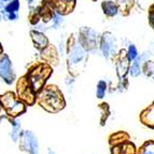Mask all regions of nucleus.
Instances as JSON below:
<instances>
[{"label":"nucleus","mask_w":154,"mask_h":154,"mask_svg":"<svg viewBox=\"0 0 154 154\" xmlns=\"http://www.w3.org/2000/svg\"><path fill=\"white\" fill-rule=\"evenodd\" d=\"M67 70L68 75L73 78L79 77L84 70L88 59V53L78 43L75 35L71 33L66 41Z\"/></svg>","instance_id":"1"},{"label":"nucleus","mask_w":154,"mask_h":154,"mask_svg":"<svg viewBox=\"0 0 154 154\" xmlns=\"http://www.w3.org/2000/svg\"><path fill=\"white\" fill-rule=\"evenodd\" d=\"M36 103L49 113H58L66 107L62 90L55 84H45L37 93Z\"/></svg>","instance_id":"2"},{"label":"nucleus","mask_w":154,"mask_h":154,"mask_svg":"<svg viewBox=\"0 0 154 154\" xmlns=\"http://www.w3.org/2000/svg\"><path fill=\"white\" fill-rule=\"evenodd\" d=\"M53 71H54V67H52L48 63L38 60L29 65L25 75L28 79L35 92L38 93L52 77Z\"/></svg>","instance_id":"3"},{"label":"nucleus","mask_w":154,"mask_h":154,"mask_svg":"<svg viewBox=\"0 0 154 154\" xmlns=\"http://www.w3.org/2000/svg\"><path fill=\"white\" fill-rule=\"evenodd\" d=\"M0 100L2 103L3 110L5 111V114L8 116L20 118L27 111V106L12 91H8L3 93L2 95H0Z\"/></svg>","instance_id":"4"},{"label":"nucleus","mask_w":154,"mask_h":154,"mask_svg":"<svg viewBox=\"0 0 154 154\" xmlns=\"http://www.w3.org/2000/svg\"><path fill=\"white\" fill-rule=\"evenodd\" d=\"M15 94L26 106H33L36 103L37 93L32 88L26 75H22L15 81Z\"/></svg>","instance_id":"5"},{"label":"nucleus","mask_w":154,"mask_h":154,"mask_svg":"<svg viewBox=\"0 0 154 154\" xmlns=\"http://www.w3.org/2000/svg\"><path fill=\"white\" fill-rule=\"evenodd\" d=\"M78 43L82 46L85 51L90 53L97 50L98 44V33L91 27L83 26L79 29V37H78Z\"/></svg>","instance_id":"6"},{"label":"nucleus","mask_w":154,"mask_h":154,"mask_svg":"<svg viewBox=\"0 0 154 154\" xmlns=\"http://www.w3.org/2000/svg\"><path fill=\"white\" fill-rule=\"evenodd\" d=\"M17 141L20 151L27 154H40L38 137L32 131H22Z\"/></svg>","instance_id":"7"},{"label":"nucleus","mask_w":154,"mask_h":154,"mask_svg":"<svg viewBox=\"0 0 154 154\" xmlns=\"http://www.w3.org/2000/svg\"><path fill=\"white\" fill-rule=\"evenodd\" d=\"M0 80L7 85H12L16 81V72L13 68V63L7 53L0 55Z\"/></svg>","instance_id":"8"},{"label":"nucleus","mask_w":154,"mask_h":154,"mask_svg":"<svg viewBox=\"0 0 154 154\" xmlns=\"http://www.w3.org/2000/svg\"><path fill=\"white\" fill-rule=\"evenodd\" d=\"M113 64L116 66V75L119 79H123L126 78L129 72V66H131V62L128 60L127 56H126V50L121 49L116 53L114 56L112 57Z\"/></svg>","instance_id":"9"},{"label":"nucleus","mask_w":154,"mask_h":154,"mask_svg":"<svg viewBox=\"0 0 154 154\" xmlns=\"http://www.w3.org/2000/svg\"><path fill=\"white\" fill-rule=\"evenodd\" d=\"M98 48L101 50L103 55L106 58H112L118 53L116 51V39L113 35L109 31H106L99 38V44Z\"/></svg>","instance_id":"10"},{"label":"nucleus","mask_w":154,"mask_h":154,"mask_svg":"<svg viewBox=\"0 0 154 154\" xmlns=\"http://www.w3.org/2000/svg\"><path fill=\"white\" fill-rule=\"evenodd\" d=\"M55 13L62 16L71 14L75 9L77 0H48Z\"/></svg>","instance_id":"11"},{"label":"nucleus","mask_w":154,"mask_h":154,"mask_svg":"<svg viewBox=\"0 0 154 154\" xmlns=\"http://www.w3.org/2000/svg\"><path fill=\"white\" fill-rule=\"evenodd\" d=\"M39 56L42 62L48 63L52 67H56L59 65V52L56 45L50 42L49 45L39 52Z\"/></svg>","instance_id":"12"},{"label":"nucleus","mask_w":154,"mask_h":154,"mask_svg":"<svg viewBox=\"0 0 154 154\" xmlns=\"http://www.w3.org/2000/svg\"><path fill=\"white\" fill-rule=\"evenodd\" d=\"M35 9L37 10L39 16H40L41 23L43 24L44 26L49 25L55 15V11L52 9L49 1H48V0H41L39 5H35Z\"/></svg>","instance_id":"13"},{"label":"nucleus","mask_w":154,"mask_h":154,"mask_svg":"<svg viewBox=\"0 0 154 154\" xmlns=\"http://www.w3.org/2000/svg\"><path fill=\"white\" fill-rule=\"evenodd\" d=\"M29 37L31 39V42H32L33 48L37 50L38 52L42 51L44 48L49 45L50 40L48 38L45 33L42 30H39L38 28H31L29 30Z\"/></svg>","instance_id":"14"},{"label":"nucleus","mask_w":154,"mask_h":154,"mask_svg":"<svg viewBox=\"0 0 154 154\" xmlns=\"http://www.w3.org/2000/svg\"><path fill=\"white\" fill-rule=\"evenodd\" d=\"M137 146H135L131 139L124 140L122 142H119L116 144H113L110 146L111 154H136Z\"/></svg>","instance_id":"15"},{"label":"nucleus","mask_w":154,"mask_h":154,"mask_svg":"<svg viewBox=\"0 0 154 154\" xmlns=\"http://www.w3.org/2000/svg\"><path fill=\"white\" fill-rule=\"evenodd\" d=\"M139 121L150 129H154V101L140 112Z\"/></svg>","instance_id":"16"},{"label":"nucleus","mask_w":154,"mask_h":154,"mask_svg":"<svg viewBox=\"0 0 154 154\" xmlns=\"http://www.w3.org/2000/svg\"><path fill=\"white\" fill-rule=\"evenodd\" d=\"M8 122L11 125V131H10V133H9V136H10L11 140H12L13 142H17L20 134H21V131H22L21 121L18 120V118H11V116H8Z\"/></svg>","instance_id":"17"},{"label":"nucleus","mask_w":154,"mask_h":154,"mask_svg":"<svg viewBox=\"0 0 154 154\" xmlns=\"http://www.w3.org/2000/svg\"><path fill=\"white\" fill-rule=\"evenodd\" d=\"M100 7H101V10H103V14L107 17H114L119 13V8L118 5H116V3L114 1H111V0H105V1H103Z\"/></svg>","instance_id":"18"},{"label":"nucleus","mask_w":154,"mask_h":154,"mask_svg":"<svg viewBox=\"0 0 154 154\" xmlns=\"http://www.w3.org/2000/svg\"><path fill=\"white\" fill-rule=\"evenodd\" d=\"M128 139H131V135H129L127 131H116V133H112L110 136L108 137L109 146L119 143V142H122V141H124V140H128Z\"/></svg>","instance_id":"19"},{"label":"nucleus","mask_w":154,"mask_h":154,"mask_svg":"<svg viewBox=\"0 0 154 154\" xmlns=\"http://www.w3.org/2000/svg\"><path fill=\"white\" fill-rule=\"evenodd\" d=\"M116 3L119 8V12L123 16H128L135 3V0H116Z\"/></svg>","instance_id":"20"},{"label":"nucleus","mask_w":154,"mask_h":154,"mask_svg":"<svg viewBox=\"0 0 154 154\" xmlns=\"http://www.w3.org/2000/svg\"><path fill=\"white\" fill-rule=\"evenodd\" d=\"M98 110H99L100 113V119H99L100 126H105L106 122L108 121L109 116L111 114L110 106H109L108 103H101L98 105Z\"/></svg>","instance_id":"21"},{"label":"nucleus","mask_w":154,"mask_h":154,"mask_svg":"<svg viewBox=\"0 0 154 154\" xmlns=\"http://www.w3.org/2000/svg\"><path fill=\"white\" fill-rule=\"evenodd\" d=\"M21 8V2L20 0H11L8 3H5L2 8H0L1 15L5 13H18Z\"/></svg>","instance_id":"22"},{"label":"nucleus","mask_w":154,"mask_h":154,"mask_svg":"<svg viewBox=\"0 0 154 154\" xmlns=\"http://www.w3.org/2000/svg\"><path fill=\"white\" fill-rule=\"evenodd\" d=\"M27 21H28L29 25L32 26V27H36L39 24L41 23V20H40V16H39L38 12L35 9V5H30L29 7V12L28 16H27Z\"/></svg>","instance_id":"23"},{"label":"nucleus","mask_w":154,"mask_h":154,"mask_svg":"<svg viewBox=\"0 0 154 154\" xmlns=\"http://www.w3.org/2000/svg\"><path fill=\"white\" fill-rule=\"evenodd\" d=\"M136 154H154V140H146L137 149Z\"/></svg>","instance_id":"24"},{"label":"nucleus","mask_w":154,"mask_h":154,"mask_svg":"<svg viewBox=\"0 0 154 154\" xmlns=\"http://www.w3.org/2000/svg\"><path fill=\"white\" fill-rule=\"evenodd\" d=\"M141 65H140V60L138 59V57H137L135 60H133V63H131V65L129 66V72L128 73H131V77L134 78H137L140 75V73H141Z\"/></svg>","instance_id":"25"},{"label":"nucleus","mask_w":154,"mask_h":154,"mask_svg":"<svg viewBox=\"0 0 154 154\" xmlns=\"http://www.w3.org/2000/svg\"><path fill=\"white\" fill-rule=\"evenodd\" d=\"M107 90H108L107 82L103 81V80L98 81L97 86H96V97H97L98 99H103V98L105 97L106 93H107Z\"/></svg>","instance_id":"26"},{"label":"nucleus","mask_w":154,"mask_h":154,"mask_svg":"<svg viewBox=\"0 0 154 154\" xmlns=\"http://www.w3.org/2000/svg\"><path fill=\"white\" fill-rule=\"evenodd\" d=\"M141 71L150 79H154V63L151 60H146L141 67Z\"/></svg>","instance_id":"27"},{"label":"nucleus","mask_w":154,"mask_h":154,"mask_svg":"<svg viewBox=\"0 0 154 154\" xmlns=\"http://www.w3.org/2000/svg\"><path fill=\"white\" fill-rule=\"evenodd\" d=\"M126 56H127L129 62H133V60H135V59L138 57V51H137L136 45L131 44V45L128 46V49L126 51Z\"/></svg>","instance_id":"28"},{"label":"nucleus","mask_w":154,"mask_h":154,"mask_svg":"<svg viewBox=\"0 0 154 154\" xmlns=\"http://www.w3.org/2000/svg\"><path fill=\"white\" fill-rule=\"evenodd\" d=\"M129 86V82L127 77L123 78V79H119V83H118V91L120 93H125L126 91L128 90Z\"/></svg>","instance_id":"29"},{"label":"nucleus","mask_w":154,"mask_h":154,"mask_svg":"<svg viewBox=\"0 0 154 154\" xmlns=\"http://www.w3.org/2000/svg\"><path fill=\"white\" fill-rule=\"evenodd\" d=\"M1 16H2V20L8 22H16L20 17L18 13H5Z\"/></svg>","instance_id":"30"},{"label":"nucleus","mask_w":154,"mask_h":154,"mask_svg":"<svg viewBox=\"0 0 154 154\" xmlns=\"http://www.w3.org/2000/svg\"><path fill=\"white\" fill-rule=\"evenodd\" d=\"M148 18H149V25L151 26L152 29H154V3L150 5L149 16H148Z\"/></svg>","instance_id":"31"},{"label":"nucleus","mask_w":154,"mask_h":154,"mask_svg":"<svg viewBox=\"0 0 154 154\" xmlns=\"http://www.w3.org/2000/svg\"><path fill=\"white\" fill-rule=\"evenodd\" d=\"M9 1H11V0H0V8H2L3 5H5V3H8Z\"/></svg>","instance_id":"32"},{"label":"nucleus","mask_w":154,"mask_h":154,"mask_svg":"<svg viewBox=\"0 0 154 154\" xmlns=\"http://www.w3.org/2000/svg\"><path fill=\"white\" fill-rule=\"evenodd\" d=\"M3 53H5V49H3V45L2 43L0 42V55H2Z\"/></svg>","instance_id":"33"},{"label":"nucleus","mask_w":154,"mask_h":154,"mask_svg":"<svg viewBox=\"0 0 154 154\" xmlns=\"http://www.w3.org/2000/svg\"><path fill=\"white\" fill-rule=\"evenodd\" d=\"M26 2H27V5L30 7V5H33V2H35V0H26Z\"/></svg>","instance_id":"34"},{"label":"nucleus","mask_w":154,"mask_h":154,"mask_svg":"<svg viewBox=\"0 0 154 154\" xmlns=\"http://www.w3.org/2000/svg\"><path fill=\"white\" fill-rule=\"evenodd\" d=\"M48 154H56V153H55V152L53 151L52 149H49V150H48Z\"/></svg>","instance_id":"35"},{"label":"nucleus","mask_w":154,"mask_h":154,"mask_svg":"<svg viewBox=\"0 0 154 154\" xmlns=\"http://www.w3.org/2000/svg\"><path fill=\"white\" fill-rule=\"evenodd\" d=\"M3 107H2V103H1V100H0V114H1V111H2Z\"/></svg>","instance_id":"36"},{"label":"nucleus","mask_w":154,"mask_h":154,"mask_svg":"<svg viewBox=\"0 0 154 154\" xmlns=\"http://www.w3.org/2000/svg\"><path fill=\"white\" fill-rule=\"evenodd\" d=\"M1 21H2V16H1V13H0V23H1Z\"/></svg>","instance_id":"37"},{"label":"nucleus","mask_w":154,"mask_h":154,"mask_svg":"<svg viewBox=\"0 0 154 154\" xmlns=\"http://www.w3.org/2000/svg\"><path fill=\"white\" fill-rule=\"evenodd\" d=\"M92 1H97V0H92Z\"/></svg>","instance_id":"38"}]
</instances>
